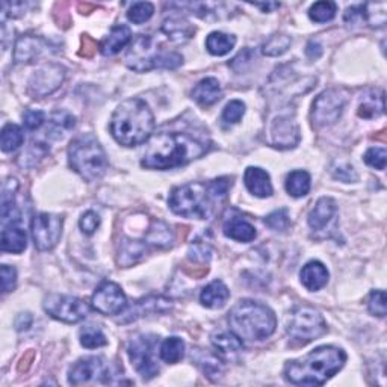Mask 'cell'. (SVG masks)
Wrapping results in <instances>:
<instances>
[{
  "instance_id": "obj_7",
  "label": "cell",
  "mask_w": 387,
  "mask_h": 387,
  "mask_svg": "<svg viewBox=\"0 0 387 387\" xmlns=\"http://www.w3.org/2000/svg\"><path fill=\"white\" fill-rule=\"evenodd\" d=\"M126 65L133 71L146 73L155 68L174 70L184 63V56L177 52H166L150 35H138L126 53Z\"/></svg>"
},
{
  "instance_id": "obj_16",
  "label": "cell",
  "mask_w": 387,
  "mask_h": 387,
  "mask_svg": "<svg viewBox=\"0 0 387 387\" xmlns=\"http://www.w3.org/2000/svg\"><path fill=\"white\" fill-rule=\"evenodd\" d=\"M109 377V368L102 357L79 359L68 371V383L73 386L87 384L96 378Z\"/></svg>"
},
{
  "instance_id": "obj_19",
  "label": "cell",
  "mask_w": 387,
  "mask_h": 387,
  "mask_svg": "<svg viewBox=\"0 0 387 387\" xmlns=\"http://www.w3.org/2000/svg\"><path fill=\"white\" fill-rule=\"evenodd\" d=\"M338 214V204L336 201L330 199V197H322L316 201L315 208L310 210V214L307 217V223L310 225V229L315 232L324 230L333 219H335Z\"/></svg>"
},
{
  "instance_id": "obj_43",
  "label": "cell",
  "mask_w": 387,
  "mask_h": 387,
  "mask_svg": "<svg viewBox=\"0 0 387 387\" xmlns=\"http://www.w3.org/2000/svg\"><path fill=\"white\" fill-rule=\"evenodd\" d=\"M368 310L371 315L384 318L386 316V292L373 291L368 300Z\"/></svg>"
},
{
  "instance_id": "obj_5",
  "label": "cell",
  "mask_w": 387,
  "mask_h": 387,
  "mask_svg": "<svg viewBox=\"0 0 387 387\" xmlns=\"http://www.w3.org/2000/svg\"><path fill=\"white\" fill-rule=\"evenodd\" d=\"M230 330L248 342L268 339L277 327V318L268 307L253 300H241L229 312Z\"/></svg>"
},
{
  "instance_id": "obj_50",
  "label": "cell",
  "mask_w": 387,
  "mask_h": 387,
  "mask_svg": "<svg viewBox=\"0 0 387 387\" xmlns=\"http://www.w3.org/2000/svg\"><path fill=\"white\" fill-rule=\"evenodd\" d=\"M44 123V112L35 111V109H27L23 113V124L27 131H36L40 129Z\"/></svg>"
},
{
  "instance_id": "obj_26",
  "label": "cell",
  "mask_w": 387,
  "mask_h": 387,
  "mask_svg": "<svg viewBox=\"0 0 387 387\" xmlns=\"http://www.w3.org/2000/svg\"><path fill=\"white\" fill-rule=\"evenodd\" d=\"M230 298V291L221 280L209 283L200 294V301L208 309H221Z\"/></svg>"
},
{
  "instance_id": "obj_42",
  "label": "cell",
  "mask_w": 387,
  "mask_h": 387,
  "mask_svg": "<svg viewBox=\"0 0 387 387\" xmlns=\"http://www.w3.org/2000/svg\"><path fill=\"white\" fill-rule=\"evenodd\" d=\"M245 113V103L241 100H232L227 103V106L223 111V121L227 124H236L244 117Z\"/></svg>"
},
{
  "instance_id": "obj_48",
  "label": "cell",
  "mask_w": 387,
  "mask_h": 387,
  "mask_svg": "<svg viewBox=\"0 0 387 387\" xmlns=\"http://www.w3.org/2000/svg\"><path fill=\"white\" fill-rule=\"evenodd\" d=\"M0 276H2V292L8 294L14 291L15 285H17V271L15 268L10 267V265H3Z\"/></svg>"
},
{
  "instance_id": "obj_14",
  "label": "cell",
  "mask_w": 387,
  "mask_h": 387,
  "mask_svg": "<svg viewBox=\"0 0 387 387\" xmlns=\"http://www.w3.org/2000/svg\"><path fill=\"white\" fill-rule=\"evenodd\" d=\"M268 132L271 146L282 150L297 147L301 138L300 126L291 112H280L272 118Z\"/></svg>"
},
{
  "instance_id": "obj_3",
  "label": "cell",
  "mask_w": 387,
  "mask_h": 387,
  "mask_svg": "<svg viewBox=\"0 0 387 387\" xmlns=\"http://www.w3.org/2000/svg\"><path fill=\"white\" fill-rule=\"evenodd\" d=\"M346 362L342 348L324 345L318 346L306 357L291 360L285 366V378L298 386H322L335 377Z\"/></svg>"
},
{
  "instance_id": "obj_32",
  "label": "cell",
  "mask_w": 387,
  "mask_h": 387,
  "mask_svg": "<svg viewBox=\"0 0 387 387\" xmlns=\"http://www.w3.org/2000/svg\"><path fill=\"white\" fill-rule=\"evenodd\" d=\"M161 359L168 363V365H174L179 363L185 355V342L180 338H168L165 339L161 345V351H159Z\"/></svg>"
},
{
  "instance_id": "obj_55",
  "label": "cell",
  "mask_w": 387,
  "mask_h": 387,
  "mask_svg": "<svg viewBox=\"0 0 387 387\" xmlns=\"http://www.w3.org/2000/svg\"><path fill=\"white\" fill-rule=\"evenodd\" d=\"M306 55H307L310 59L321 58V55H322V45H321L320 43H316V41H310V43L307 44Z\"/></svg>"
},
{
  "instance_id": "obj_38",
  "label": "cell",
  "mask_w": 387,
  "mask_h": 387,
  "mask_svg": "<svg viewBox=\"0 0 387 387\" xmlns=\"http://www.w3.org/2000/svg\"><path fill=\"white\" fill-rule=\"evenodd\" d=\"M338 12V5L335 2H316L309 10V17L315 23H327L335 19Z\"/></svg>"
},
{
  "instance_id": "obj_29",
  "label": "cell",
  "mask_w": 387,
  "mask_h": 387,
  "mask_svg": "<svg viewBox=\"0 0 387 387\" xmlns=\"http://www.w3.org/2000/svg\"><path fill=\"white\" fill-rule=\"evenodd\" d=\"M144 254H146V245L142 242L123 239L118 250V263L121 267H132V265L142 259Z\"/></svg>"
},
{
  "instance_id": "obj_13",
  "label": "cell",
  "mask_w": 387,
  "mask_h": 387,
  "mask_svg": "<svg viewBox=\"0 0 387 387\" xmlns=\"http://www.w3.org/2000/svg\"><path fill=\"white\" fill-rule=\"evenodd\" d=\"M65 79V68L60 64H45L30 76L27 91L35 98L47 97L63 85Z\"/></svg>"
},
{
  "instance_id": "obj_23",
  "label": "cell",
  "mask_w": 387,
  "mask_h": 387,
  "mask_svg": "<svg viewBox=\"0 0 387 387\" xmlns=\"http://www.w3.org/2000/svg\"><path fill=\"white\" fill-rule=\"evenodd\" d=\"M0 244H2V252L20 254L25 252L27 247L26 232L23 230L21 227L15 225V223L6 224L3 225L2 241H0Z\"/></svg>"
},
{
  "instance_id": "obj_25",
  "label": "cell",
  "mask_w": 387,
  "mask_h": 387,
  "mask_svg": "<svg viewBox=\"0 0 387 387\" xmlns=\"http://www.w3.org/2000/svg\"><path fill=\"white\" fill-rule=\"evenodd\" d=\"M162 32L168 36L170 41L180 44L191 40L195 34V27L185 19L173 17L164 21Z\"/></svg>"
},
{
  "instance_id": "obj_20",
  "label": "cell",
  "mask_w": 387,
  "mask_h": 387,
  "mask_svg": "<svg viewBox=\"0 0 387 387\" xmlns=\"http://www.w3.org/2000/svg\"><path fill=\"white\" fill-rule=\"evenodd\" d=\"M300 278L302 286L307 291L316 292L322 289V287L329 282V271L325 268V265L320 261H310L300 272Z\"/></svg>"
},
{
  "instance_id": "obj_30",
  "label": "cell",
  "mask_w": 387,
  "mask_h": 387,
  "mask_svg": "<svg viewBox=\"0 0 387 387\" xmlns=\"http://www.w3.org/2000/svg\"><path fill=\"white\" fill-rule=\"evenodd\" d=\"M236 44V38L224 32H212L206 38V49L214 56H224L230 53Z\"/></svg>"
},
{
  "instance_id": "obj_2",
  "label": "cell",
  "mask_w": 387,
  "mask_h": 387,
  "mask_svg": "<svg viewBox=\"0 0 387 387\" xmlns=\"http://www.w3.org/2000/svg\"><path fill=\"white\" fill-rule=\"evenodd\" d=\"M230 186L232 181L227 177L177 186L170 194V209L184 218L208 219L227 199Z\"/></svg>"
},
{
  "instance_id": "obj_37",
  "label": "cell",
  "mask_w": 387,
  "mask_h": 387,
  "mask_svg": "<svg viewBox=\"0 0 387 387\" xmlns=\"http://www.w3.org/2000/svg\"><path fill=\"white\" fill-rule=\"evenodd\" d=\"M80 344L82 346L88 348V350H94V348L108 345V339H106L104 333L96 327V325H85L80 330Z\"/></svg>"
},
{
  "instance_id": "obj_6",
  "label": "cell",
  "mask_w": 387,
  "mask_h": 387,
  "mask_svg": "<svg viewBox=\"0 0 387 387\" xmlns=\"http://www.w3.org/2000/svg\"><path fill=\"white\" fill-rule=\"evenodd\" d=\"M68 162L87 181L100 179L109 165L108 156L93 133H83L71 141L68 147Z\"/></svg>"
},
{
  "instance_id": "obj_40",
  "label": "cell",
  "mask_w": 387,
  "mask_h": 387,
  "mask_svg": "<svg viewBox=\"0 0 387 387\" xmlns=\"http://www.w3.org/2000/svg\"><path fill=\"white\" fill-rule=\"evenodd\" d=\"M195 362L203 368V371L206 374H209V377L212 374H218L221 371V362L218 360V357L215 354H210L208 351H201V350H195Z\"/></svg>"
},
{
  "instance_id": "obj_27",
  "label": "cell",
  "mask_w": 387,
  "mask_h": 387,
  "mask_svg": "<svg viewBox=\"0 0 387 387\" xmlns=\"http://www.w3.org/2000/svg\"><path fill=\"white\" fill-rule=\"evenodd\" d=\"M224 234L238 242H252L256 238V229L241 217H233L224 224Z\"/></svg>"
},
{
  "instance_id": "obj_46",
  "label": "cell",
  "mask_w": 387,
  "mask_h": 387,
  "mask_svg": "<svg viewBox=\"0 0 387 387\" xmlns=\"http://www.w3.org/2000/svg\"><path fill=\"white\" fill-rule=\"evenodd\" d=\"M98 225H100V217H98L96 212L93 210H88L85 214L82 215L80 221H79V227L80 230L91 236V234H94L96 230L98 229Z\"/></svg>"
},
{
  "instance_id": "obj_31",
  "label": "cell",
  "mask_w": 387,
  "mask_h": 387,
  "mask_svg": "<svg viewBox=\"0 0 387 387\" xmlns=\"http://www.w3.org/2000/svg\"><path fill=\"white\" fill-rule=\"evenodd\" d=\"M286 191L295 199L306 197L310 191V174L307 171H292L286 177Z\"/></svg>"
},
{
  "instance_id": "obj_22",
  "label": "cell",
  "mask_w": 387,
  "mask_h": 387,
  "mask_svg": "<svg viewBox=\"0 0 387 387\" xmlns=\"http://www.w3.org/2000/svg\"><path fill=\"white\" fill-rule=\"evenodd\" d=\"M221 85H219L218 79L215 78H206L200 80L192 89V98L200 106H204V108L215 104L221 98Z\"/></svg>"
},
{
  "instance_id": "obj_21",
  "label": "cell",
  "mask_w": 387,
  "mask_h": 387,
  "mask_svg": "<svg viewBox=\"0 0 387 387\" xmlns=\"http://www.w3.org/2000/svg\"><path fill=\"white\" fill-rule=\"evenodd\" d=\"M244 181L248 191L259 199H267L272 195L269 174L259 166H248L244 174Z\"/></svg>"
},
{
  "instance_id": "obj_52",
  "label": "cell",
  "mask_w": 387,
  "mask_h": 387,
  "mask_svg": "<svg viewBox=\"0 0 387 387\" xmlns=\"http://www.w3.org/2000/svg\"><path fill=\"white\" fill-rule=\"evenodd\" d=\"M26 3H23V2H14V3H10V2H3L2 3V20L5 21L6 17H20V15H23V12L26 11Z\"/></svg>"
},
{
  "instance_id": "obj_1",
  "label": "cell",
  "mask_w": 387,
  "mask_h": 387,
  "mask_svg": "<svg viewBox=\"0 0 387 387\" xmlns=\"http://www.w3.org/2000/svg\"><path fill=\"white\" fill-rule=\"evenodd\" d=\"M209 147V141L199 136L162 132L150 138L141 165L148 170H171L201 157Z\"/></svg>"
},
{
  "instance_id": "obj_39",
  "label": "cell",
  "mask_w": 387,
  "mask_h": 387,
  "mask_svg": "<svg viewBox=\"0 0 387 387\" xmlns=\"http://www.w3.org/2000/svg\"><path fill=\"white\" fill-rule=\"evenodd\" d=\"M155 12V6L150 2H136L131 6V10L127 11V19L135 25H142L147 20L151 19V15Z\"/></svg>"
},
{
  "instance_id": "obj_35",
  "label": "cell",
  "mask_w": 387,
  "mask_h": 387,
  "mask_svg": "<svg viewBox=\"0 0 387 387\" xmlns=\"http://www.w3.org/2000/svg\"><path fill=\"white\" fill-rule=\"evenodd\" d=\"M292 40L289 35L274 34L269 36L267 43L262 45V53L265 56H280L289 50Z\"/></svg>"
},
{
  "instance_id": "obj_10",
  "label": "cell",
  "mask_w": 387,
  "mask_h": 387,
  "mask_svg": "<svg viewBox=\"0 0 387 387\" xmlns=\"http://www.w3.org/2000/svg\"><path fill=\"white\" fill-rule=\"evenodd\" d=\"M43 307L53 320L65 324H78L85 320L89 313L87 302L71 295L52 294L44 298Z\"/></svg>"
},
{
  "instance_id": "obj_36",
  "label": "cell",
  "mask_w": 387,
  "mask_h": 387,
  "mask_svg": "<svg viewBox=\"0 0 387 387\" xmlns=\"http://www.w3.org/2000/svg\"><path fill=\"white\" fill-rule=\"evenodd\" d=\"M147 242L156 247H170L173 242V232L165 223L155 221L148 230Z\"/></svg>"
},
{
  "instance_id": "obj_47",
  "label": "cell",
  "mask_w": 387,
  "mask_h": 387,
  "mask_svg": "<svg viewBox=\"0 0 387 387\" xmlns=\"http://www.w3.org/2000/svg\"><path fill=\"white\" fill-rule=\"evenodd\" d=\"M189 259L197 263H206L210 261L212 250L208 244H201V242H197L191 248H189Z\"/></svg>"
},
{
  "instance_id": "obj_33",
  "label": "cell",
  "mask_w": 387,
  "mask_h": 387,
  "mask_svg": "<svg viewBox=\"0 0 387 387\" xmlns=\"http://www.w3.org/2000/svg\"><path fill=\"white\" fill-rule=\"evenodd\" d=\"M212 344L221 354H236L242 350V339H239L234 333L218 331L212 335Z\"/></svg>"
},
{
  "instance_id": "obj_45",
  "label": "cell",
  "mask_w": 387,
  "mask_h": 387,
  "mask_svg": "<svg viewBox=\"0 0 387 387\" xmlns=\"http://www.w3.org/2000/svg\"><path fill=\"white\" fill-rule=\"evenodd\" d=\"M344 20L348 26H362L363 23H368L365 5L348 8Z\"/></svg>"
},
{
  "instance_id": "obj_11",
  "label": "cell",
  "mask_w": 387,
  "mask_h": 387,
  "mask_svg": "<svg viewBox=\"0 0 387 387\" xmlns=\"http://www.w3.org/2000/svg\"><path fill=\"white\" fill-rule=\"evenodd\" d=\"M346 97L338 89H327L318 96L312 104V121L318 127L331 126L340 118Z\"/></svg>"
},
{
  "instance_id": "obj_28",
  "label": "cell",
  "mask_w": 387,
  "mask_h": 387,
  "mask_svg": "<svg viewBox=\"0 0 387 387\" xmlns=\"http://www.w3.org/2000/svg\"><path fill=\"white\" fill-rule=\"evenodd\" d=\"M384 93L383 91H369V94L362 98L359 106V117L371 120L377 118L384 113Z\"/></svg>"
},
{
  "instance_id": "obj_44",
  "label": "cell",
  "mask_w": 387,
  "mask_h": 387,
  "mask_svg": "<svg viewBox=\"0 0 387 387\" xmlns=\"http://www.w3.org/2000/svg\"><path fill=\"white\" fill-rule=\"evenodd\" d=\"M386 157H387V151L384 147H373L366 151L363 159H365L366 165L373 166L375 170L383 171L386 168Z\"/></svg>"
},
{
  "instance_id": "obj_12",
  "label": "cell",
  "mask_w": 387,
  "mask_h": 387,
  "mask_svg": "<svg viewBox=\"0 0 387 387\" xmlns=\"http://www.w3.org/2000/svg\"><path fill=\"white\" fill-rule=\"evenodd\" d=\"M63 224L64 219L59 215H35L32 224H30V232H32L35 248L40 250V252H49V250L55 248L60 239V234H63Z\"/></svg>"
},
{
  "instance_id": "obj_41",
  "label": "cell",
  "mask_w": 387,
  "mask_h": 387,
  "mask_svg": "<svg viewBox=\"0 0 387 387\" xmlns=\"http://www.w3.org/2000/svg\"><path fill=\"white\" fill-rule=\"evenodd\" d=\"M265 224H267L271 230L285 232L291 227V218L286 209H278L265 218Z\"/></svg>"
},
{
  "instance_id": "obj_24",
  "label": "cell",
  "mask_w": 387,
  "mask_h": 387,
  "mask_svg": "<svg viewBox=\"0 0 387 387\" xmlns=\"http://www.w3.org/2000/svg\"><path fill=\"white\" fill-rule=\"evenodd\" d=\"M131 36H132L131 29H129L126 25L113 26L111 29L109 35L102 41L100 52L103 53L104 56L117 55V53L121 49H124L126 45L129 44V41H131Z\"/></svg>"
},
{
  "instance_id": "obj_49",
  "label": "cell",
  "mask_w": 387,
  "mask_h": 387,
  "mask_svg": "<svg viewBox=\"0 0 387 387\" xmlns=\"http://www.w3.org/2000/svg\"><path fill=\"white\" fill-rule=\"evenodd\" d=\"M331 171H333V176H335L339 180L345 181V184L357 181V179H359L357 173H355V170L353 168V166L348 165V164H339L336 166H333Z\"/></svg>"
},
{
  "instance_id": "obj_17",
  "label": "cell",
  "mask_w": 387,
  "mask_h": 387,
  "mask_svg": "<svg viewBox=\"0 0 387 387\" xmlns=\"http://www.w3.org/2000/svg\"><path fill=\"white\" fill-rule=\"evenodd\" d=\"M173 301L162 297V295H150V297L141 298L138 301L133 302V306L129 307L126 310V313L123 320H120L121 322H131L136 321L138 318L147 316L148 313H165L171 310Z\"/></svg>"
},
{
  "instance_id": "obj_9",
  "label": "cell",
  "mask_w": 387,
  "mask_h": 387,
  "mask_svg": "<svg viewBox=\"0 0 387 387\" xmlns=\"http://www.w3.org/2000/svg\"><path fill=\"white\" fill-rule=\"evenodd\" d=\"M157 338L155 335H135L127 345V354L133 368L144 380H151L159 374L155 360Z\"/></svg>"
},
{
  "instance_id": "obj_4",
  "label": "cell",
  "mask_w": 387,
  "mask_h": 387,
  "mask_svg": "<svg viewBox=\"0 0 387 387\" xmlns=\"http://www.w3.org/2000/svg\"><path fill=\"white\" fill-rule=\"evenodd\" d=\"M155 117L141 98H129L121 103L111 118V133L118 144L135 147L151 138Z\"/></svg>"
},
{
  "instance_id": "obj_53",
  "label": "cell",
  "mask_w": 387,
  "mask_h": 387,
  "mask_svg": "<svg viewBox=\"0 0 387 387\" xmlns=\"http://www.w3.org/2000/svg\"><path fill=\"white\" fill-rule=\"evenodd\" d=\"M96 50H97V43L89 35H83L82 45H80V55L85 58H91V56H94Z\"/></svg>"
},
{
  "instance_id": "obj_18",
  "label": "cell",
  "mask_w": 387,
  "mask_h": 387,
  "mask_svg": "<svg viewBox=\"0 0 387 387\" xmlns=\"http://www.w3.org/2000/svg\"><path fill=\"white\" fill-rule=\"evenodd\" d=\"M47 49V41L36 35H23L20 36L14 47V60L19 64H27Z\"/></svg>"
},
{
  "instance_id": "obj_54",
  "label": "cell",
  "mask_w": 387,
  "mask_h": 387,
  "mask_svg": "<svg viewBox=\"0 0 387 387\" xmlns=\"http://www.w3.org/2000/svg\"><path fill=\"white\" fill-rule=\"evenodd\" d=\"M30 325H32V315L30 313H20L17 318H15V329L19 331H26L29 330Z\"/></svg>"
},
{
  "instance_id": "obj_57",
  "label": "cell",
  "mask_w": 387,
  "mask_h": 387,
  "mask_svg": "<svg viewBox=\"0 0 387 387\" xmlns=\"http://www.w3.org/2000/svg\"><path fill=\"white\" fill-rule=\"evenodd\" d=\"M254 6L262 8L263 11H271L276 10V8H280V3H254Z\"/></svg>"
},
{
  "instance_id": "obj_34",
  "label": "cell",
  "mask_w": 387,
  "mask_h": 387,
  "mask_svg": "<svg viewBox=\"0 0 387 387\" xmlns=\"http://www.w3.org/2000/svg\"><path fill=\"white\" fill-rule=\"evenodd\" d=\"M23 141H25V135L17 124H6L2 129V135H0V146L5 153H11V151L17 150Z\"/></svg>"
},
{
  "instance_id": "obj_15",
  "label": "cell",
  "mask_w": 387,
  "mask_h": 387,
  "mask_svg": "<svg viewBox=\"0 0 387 387\" xmlns=\"http://www.w3.org/2000/svg\"><path fill=\"white\" fill-rule=\"evenodd\" d=\"M91 306L98 313L106 316H115L123 313L127 309V298L123 289L117 283L103 282L93 294Z\"/></svg>"
},
{
  "instance_id": "obj_8",
  "label": "cell",
  "mask_w": 387,
  "mask_h": 387,
  "mask_svg": "<svg viewBox=\"0 0 387 387\" xmlns=\"http://www.w3.org/2000/svg\"><path fill=\"white\" fill-rule=\"evenodd\" d=\"M327 333V322L320 310L310 306H300L292 312L287 322V335L298 344H310Z\"/></svg>"
},
{
  "instance_id": "obj_56",
  "label": "cell",
  "mask_w": 387,
  "mask_h": 387,
  "mask_svg": "<svg viewBox=\"0 0 387 387\" xmlns=\"http://www.w3.org/2000/svg\"><path fill=\"white\" fill-rule=\"evenodd\" d=\"M34 357H35L34 351H29V353L25 355V357H23V359L20 360V363H19V371H20V373H27L30 365H32Z\"/></svg>"
},
{
  "instance_id": "obj_51",
  "label": "cell",
  "mask_w": 387,
  "mask_h": 387,
  "mask_svg": "<svg viewBox=\"0 0 387 387\" xmlns=\"http://www.w3.org/2000/svg\"><path fill=\"white\" fill-rule=\"evenodd\" d=\"M52 124L56 129V132L68 131V129H73L76 124V120L73 115L67 112H56L52 115Z\"/></svg>"
}]
</instances>
